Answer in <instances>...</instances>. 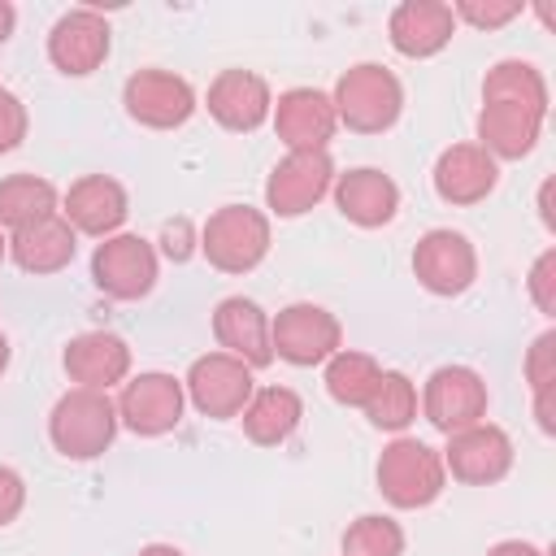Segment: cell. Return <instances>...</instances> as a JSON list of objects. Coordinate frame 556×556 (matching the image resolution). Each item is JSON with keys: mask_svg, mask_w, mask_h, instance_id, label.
<instances>
[{"mask_svg": "<svg viewBox=\"0 0 556 556\" xmlns=\"http://www.w3.org/2000/svg\"><path fill=\"white\" fill-rule=\"evenodd\" d=\"M330 104H334V117H339L348 130L378 135V130L395 126V117H400V109H404V87H400V78H395L387 65L361 61V65H352L348 74H339Z\"/></svg>", "mask_w": 556, "mask_h": 556, "instance_id": "1", "label": "cell"}, {"mask_svg": "<svg viewBox=\"0 0 556 556\" xmlns=\"http://www.w3.org/2000/svg\"><path fill=\"white\" fill-rule=\"evenodd\" d=\"M48 434H52V447L70 460H91L100 456L113 434H117V404L104 395V391H87V387H74L65 391L56 404H52V417H48Z\"/></svg>", "mask_w": 556, "mask_h": 556, "instance_id": "2", "label": "cell"}, {"mask_svg": "<svg viewBox=\"0 0 556 556\" xmlns=\"http://www.w3.org/2000/svg\"><path fill=\"white\" fill-rule=\"evenodd\" d=\"M200 248H204V256H208L213 269H222V274H248L269 252V217L261 208H248V204H226V208H217L204 222Z\"/></svg>", "mask_w": 556, "mask_h": 556, "instance_id": "3", "label": "cell"}, {"mask_svg": "<svg viewBox=\"0 0 556 556\" xmlns=\"http://www.w3.org/2000/svg\"><path fill=\"white\" fill-rule=\"evenodd\" d=\"M443 456L421 439H395L378 456V491L395 508H426L443 495Z\"/></svg>", "mask_w": 556, "mask_h": 556, "instance_id": "4", "label": "cell"}, {"mask_svg": "<svg viewBox=\"0 0 556 556\" xmlns=\"http://www.w3.org/2000/svg\"><path fill=\"white\" fill-rule=\"evenodd\" d=\"M339 317L326 313L321 304H287L274 321H269V348L274 356H282L287 365H321L339 352Z\"/></svg>", "mask_w": 556, "mask_h": 556, "instance_id": "5", "label": "cell"}, {"mask_svg": "<svg viewBox=\"0 0 556 556\" xmlns=\"http://www.w3.org/2000/svg\"><path fill=\"white\" fill-rule=\"evenodd\" d=\"M91 278L113 300H143L156 287V252L139 235H109L91 252Z\"/></svg>", "mask_w": 556, "mask_h": 556, "instance_id": "6", "label": "cell"}, {"mask_svg": "<svg viewBox=\"0 0 556 556\" xmlns=\"http://www.w3.org/2000/svg\"><path fill=\"white\" fill-rule=\"evenodd\" d=\"M122 104L139 126L152 130H174L195 113V91L187 78L169 70H139L122 87Z\"/></svg>", "mask_w": 556, "mask_h": 556, "instance_id": "7", "label": "cell"}, {"mask_svg": "<svg viewBox=\"0 0 556 556\" xmlns=\"http://www.w3.org/2000/svg\"><path fill=\"white\" fill-rule=\"evenodd\" d=\"M421 408H426V421L443 434L469 430L486 417V382L465 365H443L430 374Z\"/></svg>", "mask_w": 556, "mask_h": 556, "instance_id": "8", "label": "cell"}, {"mask_svg": "<svg viewBox=\"0 0 556 556\" xmlns=\"http://www.w3.org/2000/svg\"><path fill=\"white\" fill-rule=\"evenodd\" d=\"M187 395L204 417L226 421V417L243 413V404L252 400V369L226 352L195 356L187 369Z\"/></svg>", "mask_w": 556, "mask_h": 556, "instance_id": "9", "label": "cell"}, {"mask_svg": "<svg viewBox=\"0 0 556 556\" xmlns=\"http://www.w3.org/2000/svg\"><path fill=\"white\" fill-rule=\"evenodd\" d=\"M413 274L434 295H460L478 278L473 243L460 230H426L413 248Z\"/></svg>", "mask_w": 556, "mask_h": 556, "instance_id": "10", "label": "cell"}, {"mask_svg": "<svg viewBox=\"0 0 556 556\" xmlns=\"http://www.w3.org/2000/svg\"><path fill=\"white\" fill-rule=\"evenodd\" d=\"M182 404H187V395H182L178 378H169V374H139L117 395V421L126 430L152 439V434H165V430H174L182 421Z\"/></svg>", "mask_w": 556, "mask_h": 556, "instance_id": "11", "label": "cell"}, {"mask_svg": "<svg viewBox=\"0 0 556 556\" xmlns=\"http://www.w3.org/2000/svg\"><path fill=\"white\" fill-rule=\"evenodd\" d=\"M334 187V165L326 152H291L269 169L265 182V204L278 217H300L308 213L326 191Z\"/></svg>", "mask_w": 556, "mask_h": 556, "instance_id": "12", "label": "cell"}, {"mask_svg": "<svg viewBox=\"0 0 556 556\" xmlns=\"http://www.w3.org/2000/svg\"><path fill=\"white\" fill-rule=\"evenodd\" d=\"M443 469H452V478L469 482V486H486L500 482L513 469V439L500 426H469L447 434V452H443Z\"/></svg>", "mask_w": 556, "mask_h": 556, "instance_id": "13", "label": "cell"}, {"mask_svg": "<svg viewBox=\"0 0 556 556\" xmlns=\"http://www.w3.org/2000/svg\"><path fill=\"white\" fill-rule=\"evenodd\" d=\"M334 126V104L317 87H291L274 104V130L291 152H326Z\"/></svg>", "mask_w": 556, "mask_h": 556, "instance_id": "14", "label": "cell"}, {"mask_svg": "<svg viewBox=\"0 0 556 556\" xmlns=\"http://www.w3.org/2000/svg\"><path fill=\"white\" fill-rule=\"evenodd\" d=\"M48 56L61 74H74V78L100 70L109 56V22L91 9L65 13L48 35Z\"/></svg>", "mask_w": 556, "mask_h": 556, "instance_id": "15", "label": "cell"}, {"mask_svg": "<svg viewBox=\"0 0 556 556\" xmlns=\"http://www.w3.org/2000/svg\"><path fill=\"white\" fill-rule=\"evenodd\" d=\"M500 165L478 143H452L434 161V191L443 204H478L495 191Z\"/></svg>", "mask_w": 556, "mask_h": 556, "instance_id": "16", "label": "cell"}, {"mask_svg": "<svg viewBox=\"0 0 556 556\" xmlns=\"http://www.w3.org/2000/svg\"><path fill=\"white\" fill-rule=\"evenodd\" d=\"M130 204H126V191L117 178L109 174H87L78 178L70 191H65V222L83 235H96V239H109L122 222H126Z\"/></svg>", "mask_w": 556, "mask_h": 556, "instance_id": "17", "label": "cell"}, {"mask_svg": "<svg viewBox=\"0 0 556 556\" xmlns=\"http://www.w3.org/2000/svg\"><path fill=\"white\" fill-rule=\"evenodd\" d=\"M213 334H217V343L226 348V356L243 361L248 369L274 361V348H269V317L261 313L256 300H243V295L222 300V304L213 308Z\"/></svg>", "mask_w": 556, "mask_h": 556, "instance_id": "18", "label": "cell"}, {"mask_svg": "<svg viewBox=\"0 0 556 556\" xmlns=\"http://www.w3.org/2000/svg\"><path fill=\"white\" fill-rule=\"evenodd\" d=\"M452 4H439V0H404L391 9V22H387V35L395 43V52L404 56H434L447 48L452 39Z\"/></svg>", "mask_w": 556, "mask_h": 556, "instance_id": "19", "label": "cell"}, {"mask_svg": "<svg viewBox=\"0 0 556 556\" xmlns=\"http://www.w3.org/2000/svg\"><path fill=\"white\" fill-rule=\"evenodd\" d=\"M269 87L252 70H222L208 83V113L226 130H256L269 117Z\"/></svg>", "mask_w": 556, "mask_h": 556, "instance_id": "20", "label": "cell"}, {"mask_svg": "<svg viewBox=\"0 0 556 556\" xmlns=\"http://www.w3.org/2000/svg\"><path fill=\"white\" fill-rule=\"evenodd\" d=\"M126 369H130V348L109 330H87L65 348V374L87 391H109L113 382L126 378Z\"/></svg>", "mask_w": 556, "mask_h": 556, "instance_id": "21", "label": "cell"}, {"mask_svg": "<svg viewBox=\"0 0 556 556\" xmlns=\"http://www.w3.org/2000/svg\"><path fill=\"white\" fill-rule=\"evenodd\" d=\"M334 204L348 222L374 230V226H387L400 208V187L382 174V169H348L334 178Z\"/></svg>", "mask_w": 556, "mask_h": 556, "instance_id": "22", "label": "cell"}, {"mask_svg": "<svg viewBox=\"0 0 556 556\" xmlns=\"http://www.w3.org/2000/svg\"><path fill=\"white\" fill-rule=\"evenodd\" d=\"M543 130V113L521 109V104H504V100H482L478 113V148L486 156H504V161H521Z\"/></svg>", "mask_w": 556, "mask_h": 556, "instance_id": "23", "label": "cell"}, {"mask_svg": "<svg viewBox=\"0 0 556 556\" xmlns=\"http://www.w3.org/2000/svg\"><path fill=\"white\" fill-rule=\"evenodd\" d=\"M9 252L26 274H56V269H65L74 261V226L52 213V217H43L35 226L13 230Z\"/></svg>", "mask_w": 556, "mask_h": 556, "instance_id": "24", "label": "cell"}, {"mask_svg": "<svg viewBox=\"0 0 556 556\" xmlns=\"http://www.w3.org/2000/svg\"><path fill=\"white\" fill-rule=\"evenodd\" d=\"M300 417H304V404L291 387H261L243 404V434L261 447H278L282 439H291Z\"/></svg>", "mask_w": 556, "mask_h": 556, "instance_id": "25", "label": "cell"}, {"mask_svg": "<svg viewBox=\"0 0 556 556\" xmlns=\"http://www.w3.org/2000/svg\"><path fill=\"white\" fill-rule=\"evenodd\" d=\"M52 208H56V187L48 178H35V174L0 178V226L22 230L52 217Z\"/></svg>", "mask_w": 556, "mask_h": 556, "instance_id": "26", "label": "cell"}, {"mask_svg": "<svg viewBox=\"0 0 556 556\" xmlns=\"http://www.w3.org/2000/svg\"><path fill=\"white\" fill-rule=\"evenodd\" d=\"M482 100L521 104V109H534L547 117V83L530 61H495L482 83Z\"/></svg>", "mask_w": 556, "mask_h": 556, "instance_id": "27", "label": "cell"}, {"mask_svg": "<svg viewBox=\"0 0 556 556\" xmlns=\"http://www.w3.org/2000/svg\"><path fill=\"white\" fill-rule=\"evenodd\" d=\"M378 378H382V369H378V361L369 352H334L330 365H326V391L339 404H361L365 408V400L374 395Z\"/></svg>", "mask_w": 556, "mask_h": 556, "instance_id": "28", "label": "cell"}, {"mask_svg": "<svg viewBox=\"0 0 556 556\" xmlns=\"http://www.w3.org/2000/svg\"><path fill=\"white\" fill-rule=\"evenodd\" d=\"M365 417L378 430H404L417 417V387L400 369H382L374 395L365 400Z\"/></svg>", "mask_w": 556, "mask_h": 556, "instance_id": "29", "label": "cell"}, {"mask_svg": "<svg viewBox=\"0 0 556 556\" xmlns=\"http://www.w3.org/2000/svg\"><path fill=\"white\" fill-rule=\"evenodd\" d=\"M400 552H404V530L382 513H365L343 530V556H400Z\"/></svg>", "mask_w": 556, "mask_h": 556, "instance_id": "30", "label": "cell"}, {"mask_svg": "<svg viewBox=\"0 0 556 556\" xmlns=\"http://www.w3.org/2000/svg\"><path fill=\"white\" fill-rule=\"evenodd\" d=\"M526 378H530L534 395L552 391V382H556V334H552V330L534 339V348H530V361H526Z\"/></svg>", "mask_w": 556, "mask_h": 556, "instance_id": "31", "label": "cell"}, {"mask_svg": "<svg viewBox=\"0 0 556 556\" xmlns=\"http://www.w3.org/2000/svg\"><path fill=\"white\" fill-rule=\"evenodd\" d=\"M530 295H534L539 313L556 317V252H552V248H547V252L534 261V269H530Z\"/></svg>", "mask_w": 556, "mask_h": 556, "instance_id": "32", "label": "cell"}, {"mask_svg": "<svg viewBox=\"0 0 556 556\" xmlns=\"http://www.w3.org/2000/svg\"><path fill=\"white\" fill-rule=\"evenodd\" d=\"M521 13V4H478V0H460L456 9H452V17H465L469 26H478V30H491V26H504V22H513Z\"/></svg>", "mask_w": 556, "mask_h": 556, "instance_id": "33", "label": "cell"}, {"mask_svg": "<svg viewBox=\"0 0 556 556\" xmlns=\"http://www.w3.org/2000/svg\"><path fill=\"white\" fill-rule=\"evenodd\" d=\"M22 139H26V104L13 91H4L0 96V152H13Z\"/></svg>", "mask_w": 556, "mask_h": 556, "instance_id": "34", "label": "cell"}, {"mask_svg": "<svg viewBox=\"0 0 556 556\" xmlns=\"http://www.w3.org/2000/svg\"><path fill=\"white\" fill-rule=\"evenodd\" d=\"M22 504H26V482L0 465V526H9L22 513Z\"/></svg>", "mask_w": 556, "mask_h": 556, "instance_id": "35", "label": "cell"}, {"mask_svg": "<svg viewBox=\"0 0 556 556\" xmlns=\"http://www.w3.org/2000/svg\"><path fill=\"white\" fill-rule=\"evenodd\" d=\"M161 248H165V256L169 261H187L191 256V222H169L165 226V235H161Z\"/></svg>", "mask_w": 556, "mask_h": 556, "instance_id": "36", "label": "cell"}, {"mask_svg": "<svg viewBox=\"0 0 556 556\" xmlns=\"http://www.w3.org/2000/svg\"><path fill=\"white\" fill-rule=\"evenodd\" d=\"M486 556H543L534 543H521V539H504V543H495Z\"/></svg>", "mask_w": 556, "mask_h": 556, "instance_id": "37", "label": "cell"}, {"mask_svg": "<svg viewBox=\"0 0 556 556\" xmlns=\"http://www.w3.org/2000/svg\"><path fill=\"white\" fill-rule=\"evenodd\" d=\"M539 213H543V226H547V230H556V213H552V182H543V191H539Z\"/></svg>", "mask_w": 556, "mask_h": 556, "instance_id": "38", "label": "cell"}, {"mask_svg": "<svg viewBox=\"0 0 556 556\" xmlns=\"http://www.w3.org/2000/svg\"><path fill=\"white\" fill-rule=\"evenodd\" d=\"M13 22H17V13H13V4L9 0H0V43L13 35Z\"/></svg>", "mask_w": 556, "mask_h": 556, "instance_id": "39", "label": "cell"}, {"mask_svg": "<svg viewBox=\"0 0 556 556\" xmlns=\"http://www.w3.org/2000/svg\"><path fill=\"white\" fill-rule=\"evenodd\" d=\"M139 556H182V552L169 543H148V547H139Z\"/></svg>", "mask_w": 556, "mask_h": 556, "instance_id": "40", "label": "cell"}, {"mask_svg": "<svg viewBox=\"0 0 556 556\" xmlns=\"http://www.w3.org/2000/svg\"><path fill=\"white\" fill-rule=\"evenodd\" d=\"M4 365H9V339L0 334V369H4Z\"/></svg>", "mask_w": 556, "mask_h": 556, "instance_id": "41", "label": "cell"}, {"mask_svg": "<svg viewBox=\"0 0 556 556\" xmlns=\"http://www.w3.org/2000/svg\"><path fill=\"white\" fill-rule=\"evenodd\" d=\"M4 252H9V239H4V235H0V261H4Z\"/></svg>", "mask_w": 556, "mask_h": 556, "instance_id": "42", "label": "cell"}, {"mask_svg": "<svg viewBox=\"0 0 556 556\" xmlns=\"http://www.w3.org/2000/svg\"><path fill=\"white\" fill-rule=\"evenodd\" d=\"M0 96H4V87H0Z\"/></svg>", "mask_w": 556, "mask_h": 556, "instance_id": "43", "label": "cell"}]
</instances>
